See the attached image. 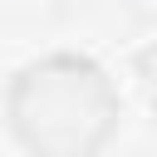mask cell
<instances>
[{
	"mask_svg": "<svg viewBox=\"0 0 157 157\" xmlns=\"http://www.w3.org/2000/svg\"><path fill=\"white\" fill-rule=\"evenodd\" d=\"M10 118H15V132L25 137L29 152L83 157L113 132L118 98L93 64L44 59V64L20 74V83L10 93Z\"/></svg>",
	"mask_w": 157,
	"mask_h": 157,
	"instance_id": "obj_1",
	"label": "cell"
}]
</instances>
